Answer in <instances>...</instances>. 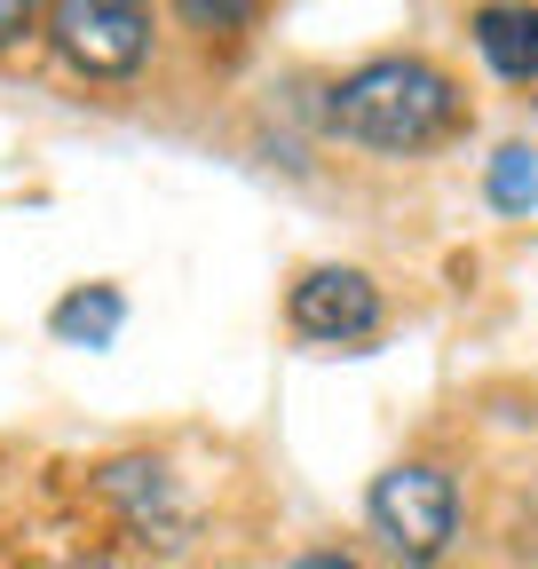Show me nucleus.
Returning a JSON list of instances; mask_svg holds the SVG:
<instances>
[{"label":"nucleus","instance_id":"1","mask_svg":"<svg viewBox=\"0 0 538 569\" xmlns=\"http://www.w3.org/2000/svg\"><path fill=\"white\" fill-rule=\"evenodd\" d=\"M325 119L332 134L365 142V151H428L436 134L459 127V88L428 56H372L332 88Z\"/></svg>","mask_w":538,"mask_h":569},{"label":"nucleus","instance_id":"2","mask_svg":"<svg viewBox=\"0 0 538 569\" xmlns=\"http://www.w3.org/2000/svg\"><path fill=\"white\" fill-rule=\"evenodd\" d=\"M365 507H372V530L388 538V553L412 561V569H428V561L451 546V530H459V490H451V475L428 467V459L388 467V475L372 482Z\"/></svg>","mask_w":538,"mask_h":569},{"label":"nucleus","instance_id":"3","mask_svg":"<svg viewBox=\"0 0 538 569\" xmlns=\"http://www.w3.org/2000/svg\"><path fill=\"white\" fill-rule=\"evenodd\" d=\"M56 48L88 80H127L151 56V0H56Z\"/></svg>","mask_w":538,"mask_h":569},{"label":"nucleus","instance_id":"4","mask_svg":"<svg viewBox=\"0 0 538 569\" xmlns=\"http://www.w3.org/2000/svg\"><path fill=\"white\" fill-rule=\"evenodd\" d=\"M293 332L349 348L365 332H380V284L365 269H309L293 284Z\"/></svg>","mask_w":538,"mask_h":569},{"label":"nucleus","instance_id":"5","mask_svg":"<svg viewBox=\"0 0 538 569\" xmlns=\"http://www.w3.org/2000/svg\"><path fill=\"white\" fill-rule=\"evenodd\" d=\"M103 498L143 538H159V546H182V530H190V515H182V498H175V482H167L159 459H111L103 467Z\"/></svg>","mask_w":538,"mask_h":569},{"label":"nucleus","instance_id":"6","mask_svg":"<svg viewBox=\"0 0 538 569\" xmlns=\"http://www.w3.org/2000/svg\"><path fill=\"white\" fill-rule=\"evenodd\" d=\"M476 48L499 80H538V9H515V0L476 9Z\"/></svg>","mask_w":538,"mask_h":569},{"label":"nucleus","instance_id":"7","mask_svg":"<svg viewBox=\"0 0 538 569\" xmlns=\"http://www.w3.org/2000/svg\"><path fill=\"white\" fill-rule=\"evenodd\" d=\"M127 325V301H119V284H80V293H63L48 332L56 340H72V348H111Z\"/></svg>","mask_w":538,"mask_h":569},{"label":"nucleus","instance_id":"8","mask_svg":"<svg viewBox=\"0 0 538 569\" xmlns=\"http://www.w3.org/2000/svg\"><path fill=\"white\" fill-rule=\"evenodd\" d=\"M491 206L499 213H530L538 206V151L530 142H507V151L491 159Z\"/></svg>","mask_w":538,"mask_h":569},{"label":"nucleus","instance_id":"9","mask_svg":"<svg viewBox=\"0 0 538 569\" xmlns=\"http://www.w3.org/2000/svg\"><path fill=\"white\" fill-rule=\"evenodd\" d=\"M175 9L198 24V32H238L253 17V0H175Z\"/></svg>","mask_w":538,"mask_h":569},{"label":"nucleus","instance_id":"10","mask_svg":"<svg viewBox=\"0 0 538 569\" xmlns=\"http://www.w3.org/2000/svg\"><path fill=\"white\" fill-rule=\"evenodd\" d=\"M32 17H40V0H0V48L24 40V32H32Z\"/></svg>","mask_w":538,"mask_h":569},{"label":"nucleus","instance_id":"11","mask_svg":"<svg viewBox=\"0 0 538 569\" xmlns=\"http://www.w3.org/2000/svg\"><path fill=\"white\" fill-rule=\"evenodd\" d=\"M301 569H365V561H349V553H309Z\"/></svg>","mask_w":538,"mask_h":569},{"label":"nucleus","instance_id":"12","mask_svg":"<svg viewBox=\"0 0 538 569\" xmlns=\"http://www.w3.org/2000/svg\"><path fill=\"white\" fill-rule=\"evenodd\" d=\"M72 569H111V561H72Z\"/></svg>","mask_w":538,"mask_h":569}]
</instances>
